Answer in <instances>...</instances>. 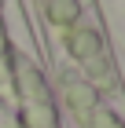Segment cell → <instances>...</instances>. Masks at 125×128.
I'll return each mask as SVG.
<instances>
[{
    "label": "cell",
    "instance_id": "obj_1",
    "mask_svg": "<svg viewBox=\"0 0 125 128\" xmlns=\"http://www.w3.org/2000/svg\"><path fill=\"white\" fill-rule=\"evenodd\" d=\"M70 48H74V55H81V59H88V55H96L99 51V40H96V33H74L70 37Z\"/></svg>",
    "mask_w": 125,
    "mask_h": 128
}]
</instances>
